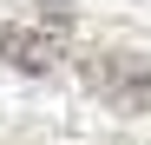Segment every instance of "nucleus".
<instances>
[{
    "label": "nucleus",
    "mask_w": 151,
    "mask_h": 145,
    "mask_svg": "<svg viewBox=\"0 0 151 145\" xmlns=\"http://www.w3.org/2000/svg\"><path fill=\"white\" fill-rule=\"evenodd\" d=\"M79 72L112 112H151V59L145 53H92Z\"/></svg>",
    "instance_id": "obj_1"
},
{
    "label": "nucleus",
    "mask_w": 151,
    "mask_h": 145,
    "mask_svg": "<svg viewBox=\"0 0 151 145\" xmlns=\"http://www.w3.org/2000/svg\"><path fill=\"white\" fill-rule=\"evenodd\" d=\"M0 59H13L20 72H53L59 66V40L53 33H27V27H0Z\"/></svg>",
    "instance_id": "obj_2"
}]
</instances>
